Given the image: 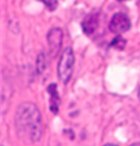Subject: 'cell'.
<instances>
[{"instance_id":"cell-1","label":"cell","mask_w":140,"mask_h":146,"mask_svg":"<svg viewBox=\"0 0 140 146\" xmlns=\"http://www.w3.org/2000/svg\"><path fill=\"white\" fill-rule=\"evenodd\" d=\"M15 126L20 135L31 143L40 141L43 134V121L39 109L32 103H23L15 113Z\"/></svg>"},{"instance_id":"cell-2","label":"cell","mask_w":140,"mask_h":146,"mask_svg":"<svg viewBox=\"0 0 140 146\" xmlns=\"http://www.w3.org/2000/svg\"><path fill=\"white\" fill-rule=\"evenodd\" d=\"M75 56L71 47L65 48L63 53L61 55L58 62L57 72L59 79L63 84H67L71 78L73 69H74Z\"/></svg>"},{"instance_id":"cell-3","label":"cell","mask_w":140,"mask_h":146,"mask_svg":"<svg viewBox=\"0 0 140 146\" xmlns=\"http://www.w3.org/2000/svg\"><path fill=\"white\" fill-rule=\"evenodd\" d=\"M63 32L60 28H53L47 34V44L49 49V54L55 58L60 53L63 46Z\"/></svg>"},{"instance_id":"cell-4","label":"cell","mask_w":140,"mask_h":146,"mask_svg":"<svg viewBox=\"0 0 140 146\" xmlns=\"http://www.w3.org/2000/svg\"><path fill=\"white\" fill-rule=\"evenodd\" d=\"M130 26L131 23L127 14L123 13H116L110 21L109 30L113 33L121 34L128 31Z\"/></svg>"},{"instance_id":"cell-5","label":"cell","mask_w":140,"mask_h":146,"mask_svg":"<svg viewBox=\"0 0 140 146\" xmlns=\"http://www.w3.org/2000/svg\"><path fill=\"white\" fill-rule=\"evenodd\" d=\"M99 26V15L97 13H91L84 18L81 23L83 32L87 35H93Z\"/></svg>"},{"instance_id":"cell-6","label":"cell","mask_w":140,"mask_h":146,"mask_svg":"<svg viewBox=\"0 0 140 146\" xmlns=\"http://www.w3.org/2000/svg\"><path fill=\"white\" fill-rule=\"evenodd\" d=\"M41 1L47 6V8L49 11H55L58 6L57 0H41Z\"/></svg>"},{"instance_id":"cell-7","label":"cell","mask_w":140,"mask_h":146,"mask_svg":"<svg viewBox=\"0 0 140 146\" xmlns=\"http://www.w3.org/2000/svg\"><path fill=\"white\" fill-rule=\"evenodd\" d=\"M125 45H126V41H125L121 36H117L113 42V46L118 49H123Z\"/></svg>"},{"instance_id":"cell-8","label":"cell","mask_w":140,"mask_h":146,"mask_svg":"<svg viewBox=\"0 0 140 146\" xmlns=\"http://www.w3.org/2000/svg\"><path fill=\"white\" fill-rule=\"evenodd\" d=\"M38 69L39 72H43L44 69H45V56L43 54H39L38 58Z\"/></svg>"},{"instance_id":"cell-9","label":"cell","mask_w":140,"mask_h":146,"mask_svg":"<svg viewBox=\"0 0 140 146\" xmlns=\"http://www.w3.org/2000/svg\"><path fill=\"white\" fill-rule=\"evenodd\" d=\"M129 146H140V143H132Z\"/></svg>"},{"instance_id":"cell-10","label":"cell","mask_w":140,"mask_h":146,"mask_svg":"<svg viewBox=\"0 0 140 146\" xmlns=\"http://www.w3.org/2000/svg\"><path fill=\"white\" fill-rule=\"evenodd\" d=\"M104 146H117V145L113 144V143H107V144H105V145H104Z\"/></svg>"},{"instance_id":"cell-11","label":"cell","mask_w":140,"mask_h":146,"mask_svg":"<svg viewBox=\"0 0 140 146\" xmlns=\"http://www.w3.org/2000/svg\"><path fill=\"white\" fill-rule=\"evenodd\" d=\"M138 98H139V100H140V88H139V90H138Z\"/></svg>"},{"instance_id":"cell-12","label":"cell","mask_w":140,"mask_h":146,"mask_svg":"<svg viewBox=\"0 0 140 146\" xmlns=\"http://www.w3.org/2000/svg\"><path fill=\"white\" fill-rule=\"evenodd\" d=\"M118 1H121V2H123V1H127V0H118Z\"/></svg>"}]
</instances>
